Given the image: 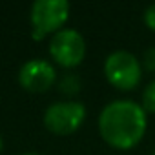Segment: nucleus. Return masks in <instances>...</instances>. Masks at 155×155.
<instances>
[{
	"label": "nucleus",
	"instance_id": "obj_11",
	"mask_svg": "<svg viewBox=\"0 0 155 155\" xmlns=\"http://www.w3.org/2000/svg\"><path fill=\"white\" fill-rule=\"evenodd\" d=\"M20 155H42V153H37V151H26V153H20Z\"/></svg>",
	"mask_w": 155,
	"mask_h": 155
},
{
	"label": "nucleus",
	"instance_id": "obj_5",
	"mask_svg": "<svg viewBox=\"0 0 155 155\" xmlns=\"http://www.w3.org/2000/svg\"><path fill=\"white\" fill-rule=\"evenodd\" d=\"M48 51L55 64L62 66L64 69H73L82 64L86 57V40L81 31L73 28H64L49 38Z\"/></svg>",
	"mask_w": 155,
	"mask_h": 155
},
{
	"label": "nucleus",
	"instance_id": "obj_4",
	"mask_svg": "<svg viewBox=\"0 0 155 155\" xmlns=\"http://www.w3.org/2000/svg\"><path fill=\"white\" fill-rule=\"evenodd\" d=\"M88 110L79 101H57L44 111V126L53 135H71L86 120Z\"/></svg>",
	"mask_w": 155,
	"mask_h": 155
},
{
	"label": "nucleus",
	"instance_id": "obj_2",
	"mask_svg": "<svg viewBox=\"0 0 155 155\" xmlns=\"http://www.w3.org/2000/svg\"><path fill=\"white\" fill-rule=\"evenodd\" d=\"M69 9L68 0H35L29 8L31 37L35 40H44L64 29V24L69 18Z\"/></svg>",
	"mask_w": 155,
	"mask_h": 155
},
{
	"label": "nucleus",
	"instance_id": "obj_3",
	"mask_svg": "<svg viewBox=\"0 0 155 155\" xmlns=\"http://www.w3.org/2000/svg\"><path fill=\"white\" fill-rule=\"evenodd\" d=\"M104 77L106 81L120 90V91H131L139 86L142 79V64L131 51L126 49H115L104 58Z\"/></svg>",
	"mask_w": 155,
	"mask_h": 155
},
{
	"label": "nucleus",
	"instance_id": "obj_7",
	"mask_svg": "<svg viewBox=\"0 0 155 155\" xmlns=\"http://www.w3.org/2000/svg\"><path fill=\"white\" fill-rule=\"evenodd\" d=\"M57 86H58L60 93H64L68 97H73V95H77L82 90V81L79 79V75H77V73L71 71V73H66V75L60 77V79L57 81Z\"/></svg>",
	"mask_w": 155,
	"mask_h": 155
},
{
	"label": "nucleus",
	"instance_id": "obj_13",
	"mask_svg": "<svg viewBox=\"0 0 155 155\" xmlns=\"http://www.w3.org/2000/svg\"><path fill=\"white\" fill-rule=\"evenodd\" d=\"M150 155H155V150H153V151H151V153H150Z\"/></svg>",
	"mask_w": 155,
	"mask_h": 155
},
{
	"label": "nucleus",
	"instance_id": "obj_6",
	"mask_svg": "<svg viewBox=\"0 0 155 155\" xmlns=\"http://www.w3.org/2000/svg\"><path fill=\"white\" fill-rule=\"evenodd\" d=\"M18 84L29 93H46L57 84V69L46 58H29L18 69Z\"/></svg>",
	"mask_w": 155,
	"mask_h": 155
},
{
	"label": "nucleus",
	"instance_id": "obj_9",
	"mask_svg": "<svg viewBox=\"0 0 155 155\" xmlns=\"http://www.w3.org/2000/svg\"><path fill=\"white\" fill-rule=\"evenodd\" d=\"M140 64H142L144 69H148V71H155V46H150V48L142 53Z\"/></svg>",
	"mask_w": 155,
	"mask_h": 155
},
{
	"label": "nucleus",
	"instance_id": "obj_10",
	"mask_svg": "<svg viewBox=\"0 0 155 155\" xmlns=\"http://www.w3.org/2000/svg\"><path fill=\"white\" fill-rule=\"evenodd\" d=\"M144 24L151 29V31H155V2L153 4H150L146 9H144Z\"/></svg>",
	"mask_w": 155,
	"mask_h": 155
},
{
	"label": "nucleus",
	"instance_id": "obj_1",
	"mask_svg": "<svg viewBox=\"0 0 155 155\" xmlns=\"http://www.w3.org/2000/svg\"><path fill=\"white\" fill-rule=\"evenodd\" d=\"M97 126L102 140L108 146L115 150H131L146 133L148 113L137 101L117 99L101 110Z\"/></svg>",
	"mask_w": 155,
	"mask_h": 155
},
{
	"label": "nucleus",
	"instance_id": "obj_12",
	"mask_svg": "<svg viewBox=\"0 0 155 155\" xmlns=\"http://www.w3.org/2000/svg\"><path fill=\"white\" fill-rule=\"evenodd\" d=\"M2 148H4V139H2V135H0V151H2Z\"/></svg>",
	"mask_w": 155,
	"mask_h": 155
},
{
	"label": "nucleus",
	"instance_id": "obj_8",
	"mask_svg": "<svg viewBox=\"0 0 155 155\" xmlns=\"http://www.w3.org/2000/svg\"><path fill=\"white\" fill-rule=\"evenodd\" d=\"M140 106L146 113H155V79L146 84L140 93Z\"/></svg>",
	"mask_w": 155,
	"mask_h": 155
}]
</instances>
